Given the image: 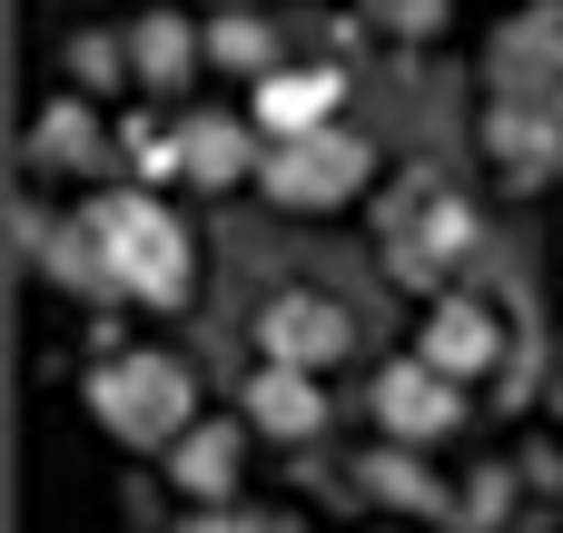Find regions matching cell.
<instances>
[{"mask_svg":"<svg viewBox=\"0 0 563 533\" xmlns=\"http://www.w3.org/2000/svg\"><path fill=\"white\" fill-rule=\"evenodd\" d=\"M99 406H109L129 435H168V425H178V406H188V386H178L158 356H139V366H119V376L99 386Z\"/></svg>","mask_w":563,"mask_h":533,"instance_id":"cell-1","label":"cell"},{"mask_svg":"<svg viewBox=\"0 0 563 533\" xmlns=\"http://www.w3.org/2000/svg\"><path fill=\"white\" fill-rule=\"evenodd\" d=\"M386 415H396V435H445L455 425L445 386H426V376H386Z\"/></svg>","mask_w":563,"mask_h":533,"instance_id":"cell-2","label":"cell"},{"mask_svg":"<svg viewBox=\"0 0 563 533\" xmlns=\"http://www.w3.org/2000/svg\"><path fill=\"white\" fill-rule=\"evenodd\" d=\"M327 178H356V158H346L336 138H317V148H297V158L277 168V188H287V198H336Z\"/></svg>","mask_w":563,"mask_h":533,"instance_id":"cell-3","label":"cell"},{"mask_svg":"<svg viewBox=\"0 0 563 533\" xmlns=\"http://www.w3.org/2000/svg\"><path fill=\"white\" fill-rule=\"evenodd\" d=\"M257 415H267L277 435H307V425H317V396H307L297 376H267V386H257Z\"/></svg>","mask_w":563,"mask_h":533,"instance_id":"cell-4","label":"cell"},{"mask_svg":"<svg viewBox=\"0 0 563 533\" xmlns=\"http://www.w3.org/2000/svg\"><path fill=\"white\" fill-rule=\"evenodd\" d=\"M178 59H188V30H178V20H148V40H139V69H148V79H178Z\"/></svg>","mask_w":563,"mask_h":533,"instance_id":"cell-5","label":"cell"},{"mask_svg":"<svg viewBox=\"0 0 563 533\" xmlns=\"http://www.w3.org/2000/svg\"><path fill=\"white\" fill-rule=\"evenodd\" d=\"M188 168L228 178V168H238V138H228V129H188Z\"/></svg>","mask_w":563,"mask_h":533,"instance_id":"cell-6","label":"cell"},{"mask_svg":"<svg viewBox=\"0 0 563 533\" xmlns=\"http://www.w3.org/2000/svg\"><path fill=\"white\" fill-rule=\"evenodd\" d=\"M178 475H188V485H228V435H198V445L178 455Z\"/></svg>","mask_w":563,"mask_h":533,"instance_id":"cell-7","label":"cell"},{"mask_svg":"<svg viewBox=\"0 0 563 533\" xmlns=\"http://www.w3.org/2000/svg\"><path fill=\"white\" fill-rule=\"evenodd\" d=\"M49 158H89V119H79V109L49 119Z\"/></svg>","mask_w":563,"mask_h":533,"instance_id":"cell-8","label":"cell"},{"mask_svg":"<svg viewBox=\"0 0 563 533\" xmlns=\"http://www.w3.org/2000/svg\"><path fill=\"white\" fill-rule=\"evenodd\" d=\"M218 49H228V59H267V30H257V20H228Z\"/></svg>","mask_w":563,"mask_h":533,"instance_id":"cell-9","label":"cell"},{"mask_svg":"<svg viewBox=\"0 0 563 533\" xmlns=\"http://www.w3.org/2000/svg\"><path fill=\"white\" fill-rule=\"evenodd\" d=\"M445 356L475 366V356H485V326H475V317H445Z\"/></svg>","mask_w":563,"mask_h":533,"instance_id":"cell-10","label":"cell"},{"mask_svg":"<svg viewBox=\"0 0 563 533\" xmlns=\"http://www.w3.org/2000/svg\"><path fill=\"white\" fill-rule=\"evenodd\" d=\"M386 10H396V20H426V10H435V0H386Z\"/></svg>","mask_w":563,"mask_h":533,"instance_id":"cell-11","label":"cell"}]
</instances>
